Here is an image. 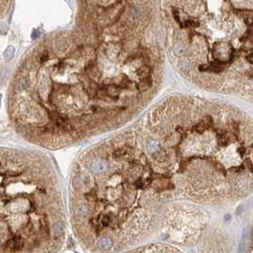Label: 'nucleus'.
<instances>
[{
    "label": "nucleus",
    "instance_id": "f257e3e1",
    "mask_svg": "<svg viewBox=\"0 0 253 253\" xmlns=\"http://www.w3.org/2000/svg\"><path fill=\"white\" fill-rule=\"evenodd\" d=\"M73 29L26 52L8 90L19 135L59 148L130 120L160 84L163 55L151 2H81Z\"/></svg>",
    "mask_w": 253,
    "mask_h": 253
},
{
    "label": "nucleus",
    "instance_id": "f03ea898",
    "mask_svg": "<svg viewBox=\"0 0 253 253\" xmlns=\"http://www.w3.org/2000/svg\"><path fill=\"white\" fill-rule=\"evenodd\" d=\"M135 131L151 169L174 191L194 199L218 200L251 189V121L232 106L169 97Z\"/></svg>",
    "mask_w": 253,
    "mask_h": 253
},
{
    "label": "nucleus",
    "instance_id": "7ed1b4c3",
    "mask_svg": "<svg viewBox=\"0 0 253 253\" xmlns=\"http://www.w3.org/2000/svg\"><path fill=\"white\" fill-rule=\"evenodd\" d=\"M166 183L151 169L134 130L86 151L72 178L73 217L87 239H130L152 225Z\"/></svg>",
    "mask_w": 253,
    "mask_h": 253
},
{
    "label": "nucleus",
    "instance_id": "20e7f679",
    "mask_svg": "<svg viewBox=\"0 0 253 253\" xmlns=\"http://www.w3.org/2000/svg\"><path fill=\"white\" fill-rule=\"evenodd\" d=\"M166 48L179 72L218 92L251 94L252 2L162 4Z\"/></svg>",
    "mask_w": 253,
    "mask_h": 253
},
{
    "label": "nucleus",
    "instance_id": "39448f33",
    "mask_svg": "<svg viewBox=\"0 0 253 253\" xmlns=\"http://www.w3.org/2000/svg\"><path fill=\"white\" fill-rule=\"evenodd\" d=\"M63 235L59 184L50 160L0 147V253H48Z\"/></svg>",
    "mask_w": 253,
    "mask_h": 253
},
{
    "label": "nucleus",
    "instance_id": "423d86ee",
    "mask_svg": "<svg viewBox=\"0 0 253 253\" xmlns=\"http://www.w3.org/2000/svg\"><path fill=\"white\" fill-rule=\"evenodd\" d=\"M12 6V2L0 1V20L6 17V15L9 13Z\"/></svg>",
    "mask_w": 253,
    "mask_h": 253
}]
</instances>
